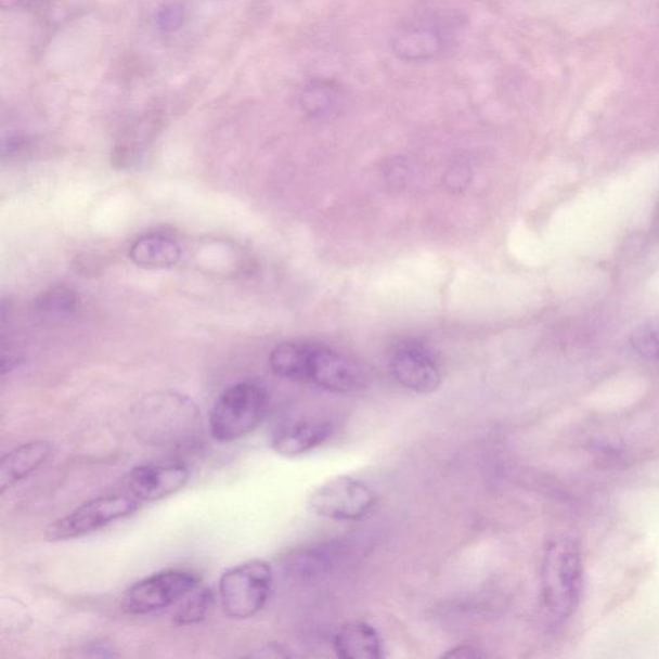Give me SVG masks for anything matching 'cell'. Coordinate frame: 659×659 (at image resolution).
<instances>
[{"label": "cell", "mask_w": 659, "mask_h": 659, "mask_svg": "<svg viewBox=\"0 0 659 659\" xmlns=\"http://www.w3.org/2000/svg\"><path fill=\"white\" fill-rule=\"evenodd\" d=\"M270 366L284 379L311 384L332 393H348L363 382L362 370L347 356L308 343H281L272 349Z\"/></svg>", "instance_id": "cell-1"}, {"label": "cell", "mask_w": 659, "mask_h": 659, "mask_svg": "<svg viewBox=\"0 0 659 659\" xmlns=\"http://www.w3.org/2000/svg\"><path fill=\"white\" fill-rule=\"evenodd\" d=\"M134 428L142 442L163 449H183L201 435L197 404L176 391H160L142 400L134 411Z\"/></svg>", "instance_id": "cell-2"}, {"label": "cell", "mask_w": 659, "mask_h": 659, "mask_svg": "<svg viewBox=\"0 0 659 659\" xmlns=\"http://www.w3.org/2000/svg\"><path fill=\"white\" fill-rule=\"evenodd\" d=\"M583 583L581 552L572 539L548 542L542 561V607L556 623L565 622L579 607Z\"/></svg>", "instance_id": "cell-3"}, {"label": "cell", "mask_w": 659, "mask_h": 659, "mask_svg": "<svg viewBox=\"0 0 659 659\" xmlns=\"http://www.w3.org/2000/svg\"><path fill=\"white\" fill-rule=\"evenodd\" d=\"M268 406L267 391L257 383L243 382L227 388L210 410V436L221 443L250 436L264 422Z\"/></svg>", "instance_id": "cell-4"}, {"label": "cell", "mask_w": 659, "mask_h": 659, "mask_svg": "<svg viewBox=\"0 0 659 659\" xmlns=\"http://www.w3.org/2000/svg\"><path fill=\"white\" fill-rule=\"evenodd\" d=\"M142 503L132 494L99 496L48 525L44 540L51 544L85 538L139 513Z\"/></svg>", "instance_id": "cell-5"}, {"label": "cell", "mask_w": 659, "mask_h": 659, "mask_svg": "<svg viewBox=\"0 0 659 659\" xmlns=\"http://www.w3.org/2000/svg\"><path fill=\"white\" fill-rule=\"evenodd\" d=\"M273 572L270 563L253 559L227 569L218 583L224 613L246 620L260 612L270 599Z\"/></svg>", "instance_id": "cell-6"}, {"label": "cell", "mask_w": 659, "mask_h": 659, "mask_svg": "<svg viewBox=\"0 0 659 659\" xmlns=\"http://www.w3.org/2000/svg\"><path fill=\"white\" fill-rule=\"evenodd\" d=\"M202 576L190 569H167L133 583L122 597V609L144 616L173 606L202 585Z\"/></svg>", "instance_id": "cell-7"}, {"label": "cell", "mask_w": 659, "mask_h": 659, "mask_svg": "<svg viewBox=\"0 0 659 659\" xmlns=\"http://www.w3.org/2000/svg\"><path fill=\"white\" fill-rule=\"evenodd\" d=\"M376 504V492L362 480L349 476L326 480L308 500L312 513L336 521L365 519L374 512Z\"/></svg>", "instance_id": "cell-8"}, {"label": "cell", "mask_w": 659, "mask_h": 659, "mask_svg": "<svg viewBox=\"0 0 659 659\" xmlns=\"http://www.w3.org/2000/svg\"><path fill=\"white\" fill-rule=\"evenodd\" d=\"M456 17L430 15L410 21L395 33L391 50L406 62H425L436 59L448 46V30Z\"/></svg>", "instance_id": "cell-9"}, {"label": "cell", "mask_w": 659, "mask_h": 659, "mask_svg": "<svg viewBox=\"0 0 659 659\" xmlns=\"http://www.w3.org/2000/svg\"><path fill=\"white\" fill-rule=\"evenodd\" d=\"M190 477L189 466L182 462L146 464L129 471L127 487L140 503H156L180 492Z\"/></svg>", "instance_id": "cell-10"}, {"label": "cell", "mask_w": 659, "mask_h": 659, "mask_svg": "<svg viewBox=\"0 0 659 659\" xmlns=\"http://www.w3.org/2000/svg\"><path fill=\"white\" fill-rule=\"evenodd\" d=\"M389 369L401 387L416 395H429L442 383L441 370L427 350L416 346L398 348Z\"/></svg>", "instance_id": "cell-11"}, {"label": "cell", "mask_w": 659, "mask_h": 659, "mask_svg": "<svg viewBox=\"0 0 659 659\" xmlns=\"http://www.w3.org/2000/svg\"><path fill=\"white\" fill-rule=\"evenodd\" d=\"M334 425L325 418H303L281 428L272 438V449L281 456L297 457L326 443Z\"/></svg>", "instance_id": "cell-12"}, {"label": "cell", "mask_w": 659, "mask_h": 659, "mask_svg": "<svg viewBox=\"0 0 659 659\" xmlns=\"http://www.w3.org/2000/svg\"><path fill=\"white\" fill-rule=\"evenodd\" d=\"M53 445L44 439L25 442L4 453L0 460V494L30 477L52 456Z\"/></svg>", "instance_id": "cell-13"}, {"label": "cell", "mask_w": 659, "mask_h": 659, "mask_svg": "<svg viewBox=\"0 0 659 659\" xmlns=\"http://www.w3.org/2000/svg\"><path fill=\"white\" fill-rule=\"evenodd\" d=\"M336 657L341 659H380L383 642L379 631L365 621H350L333 637Z\"/></svg>", "instance_id": "cell-14"}, {"label": "cell", "mask_w": 659, "mask_h": 659, "mask_svg": "<svg viewBox=\"0 0 659 659\" xmlns=\"http://www.w3.org/2000/svg\"><path fill=\"white\" fill-rule=\"evenodd\" d=\"M129 257L135 266L147 270H163L180 262L182 249L173 237L164 233H148L130 247Z\"/></svg>", "instance_id": "cell-15"}, {"label": "cell", "mask_w": 659, "mask_h": 659, "mask_svg": "<svg viewBox=\"0 0 659 659\" xmlns=\"http://www.w3.org/2000/svg\"><path fill=\"white\" fill-rule=\"evenodd\" d=\"M340 558V546L333 544L298 548L286 556V572L295 579H312L333 569Z\"/></svg>", "instance_id": "cell-16"}, {"label": "cell", "mask_w": 659, "mask_h": 659, "mask_svg": "<svg viewBox=\"0 0 659 659\" xmlns=\"http://www.w3.org/2000/svg\"><path fill=\"white\" fill-rule=\"evenodd\" d=\"M299 105L313 119L330 118L338 113L343 105L341 89L332 80H309L301 89Z\"/></svg>", "instance_id": "cell-17"}, {"label": "cell", "mask_w": 659, "mask_h": 659, "mask_svg": "<svg viewBox=\"0 0 659 659\" xmlns=\"http://www.w3.org/2000/svg\"><path fill=\"white\" fill-rule=\"evenodd\" d=\"M216 604V595L210 589L197 587L184 597L182 606L173 616L177 626H192L204 622L211 613Z\"/></svg>", "instance_id": "cell-18"}, {"label": "cell", "mask_w": 659, "mask_h": 659, "mask_svg": "<svg viewBox=\"0 0 659 659\" xmlns=\"http://www.w3.org/2000/svg\"><path fill=\"white\" fill-rule=\"evenodd\" d=\"M631 345L644 359L659 362V321L638 327Z\"/></svg>", "instance_id": "cell-19"}, {"label": "cell", "mask_w": 659, "mask_h": 659, "mask_svg": "<svg viewBox=\"0 0 659 659\" xmlns=\"http://www.w3.org/2000/svg\"><path fill=\"white\" fill-rule=\"evenodd\" d=\"M157 29L161 33H176L181 29L185 21V11L180 3H164L157 7L154 13Z\"/></svg>", "instance_id": "cell-20"}, {"label": "cell", "mask_w": 659, "mask_h": 659, "mask_svg": "<svg viewBox=\"0 0 659 659\" xmlns=\"http://www.w3.org/2000/svg\"><path fill=\"white\" fill-rule=\"evenodd\" d=\"M444 658H482L484 655L480 651L479 648L473 647V645H458V647L451 648L445 651L442 656Z\"/></svg>", "instance_id": "cell-21"}, {"label": "cell", "mask_w": 659, "mask_h": 659, "mask_svg": "<svg viewBox=\"0 0 659 659\" xmlns=\"http://www.w3.org/2000/svg\"><path fill=\"white\" fill-rule=\"evenodd\" d=\"M43 2L46 0H2L4 9H31Z\"/></svg>", "instance_id": "cell-22"}]
</instances>
